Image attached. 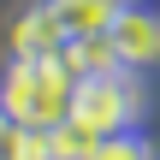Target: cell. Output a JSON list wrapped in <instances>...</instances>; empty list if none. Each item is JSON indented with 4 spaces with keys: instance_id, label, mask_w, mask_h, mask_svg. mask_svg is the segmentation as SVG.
<instances>
[{
    "instance_id": "7a4b0ae2",
    "label": "cell",
    "mask_w": 160,
    "mask_h": 160,
    "mask_svg": "<svg viewBox=\"0 0 160 160\" xmlns=\"http://www.w3.org/2000/svg\"><path fill=\"white\" fill-rule=\"evenodd\" d=\"M154 95H148V77L131 71V65H107V71H89L77 77V101H71V119L89 125L95 137H119V131H142Z\"/></svg>"
},
{
    "instance_id": "3957f363",
    "label": "cell",
    "mask_w": 160,
    "mask_h": 160,
    "mask_svg": "<svg viewBox=\"0 0 160 160\" xmlns=\"http://www.w3.org/2000/svg\"><path fill=\"white\" fill-rule=\"evenodd\" d=\"M107 42H113L119 65H131L142 77H160V0H125Z\"/></svg>"
},
{
    "instance_id": "5b68a950",
    "label": "cell",
    "mask_w": 160,
    "mask_h": 160,
    "mask_svg": "<svg viewBox=\"0 0 160 160\" xmlns=\"http://www.w3.org/2000/svg\"><path fill=\"white\" fill-rule=\"evenodd\" d=\"M48 6H53L59 30H65L71 42H95V36L113 30V18H119L125 0H48Z\"/></svg>"
},
{
    "instance_id": "52a82bcc",
    "label": "cell",
    "mask_w": 160,
    "mask_h": 160,
    "mask_svg": "<svg viewBox=\"0 0 160 160\" xmlns=\"http://www.w3.org/2000/svg\"><path fill=\"white\" fill-rule=\"evenodd\" d=\"M83 160H160V142L148 131H119V137H101Z\"/></svg>"
},
{
    "instance_id": "8992f818",
    "label": "cell",
    "mask_w": 160,
    "mask_h": 160,
    "mask_svg": "<svg viewBox=\"0 0 160 160\" xmlns=\"http://www.w3.org/2000/svg\"><path fill=\"white\" fill-rule=\"evenodd\" d=\"M0 160H53V148H48V131L18 125L12 113H0Z\"/></svg>"
},
{
    "instance_id": "277c9868",
    "label": "cell",
    "mask_w": 160,
    "mask_h": 160,
    "mask_svg": "<svg viewBox=\"0 0 160 160\" xmlns=\"http://www.w3.org/2000/svg\"><path fill=\"white\" fill-rule=\"evenodd\" d=\"M65 48H71V36L59 30V18H53L48 0H30L12 18V30H6V53H24V59H59Z\"/></svg>"
},
{
    "instance_id": "6da1fadb",
    "label": "cell",
    "mask_w": 160,
    "mask_h": 160,
    "mask_svg": "<svg viewBox=\"0 0 160 160\" xmlns=\"http://www.w3.org/2000/svg\"><path fill=\"white\" fill-rule=\"evenodd\" d=\"M71 101H77V71L59 59H24V53H6L0 65V113H12L18 125H36V131H53L71 119Z\"/></svg>"
}]
</instances>
